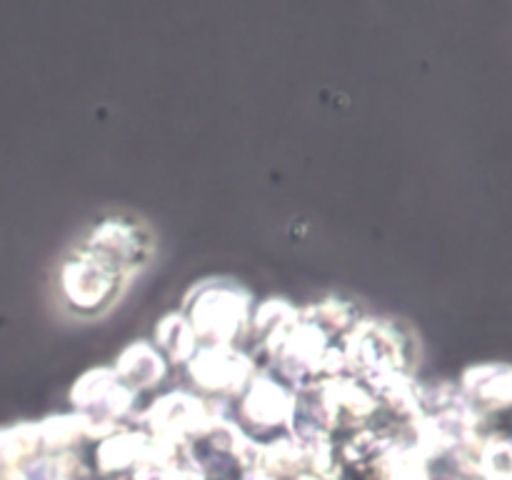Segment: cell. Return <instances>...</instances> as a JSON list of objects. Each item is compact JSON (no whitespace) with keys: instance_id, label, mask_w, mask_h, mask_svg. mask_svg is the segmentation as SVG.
Returning a JSON list of instances; mask_svg holds the SVG:
<instances>
[{"instance_id":"7","label":"cell","mask_w":512,"mask_h":480,"mask_svg":"<svg viewBox=\"0 0 512 480\" xmlns=\"http://www.w3.org/2000/svg\"><path fill=\"white\" fill-rule=\"evenodd\" d=\"M243 413L253 423L275 425L280 420H288V415L293 413V403L278 383L258 380V383L250 385V393L245 395Z\"/></svg>"},{"instance_id":"6","label":"cell","mask_w":512,"mask_h":480,"mask_svg":"<svg viewBox=\"0 0 512 480\" xmlns=\"http://www.w3.org/2000/svg\"><path fill=\"white\" fill-rule=\"evenodd\" d=\"M115 375H118L130 390H145L163 378L165 360L160 358L158 350H153L150 345H130V348L120 355Z\"/></svg>"},{"instance_id":"2","label":"cell","mask_w":512,"mask_h":480,"mask_svg":"<svg viewBox=\"0 0 512 480\" xmlns=\"http://www.w3.org/2000/svg\"><path fill=\"white\" fill-rule=\"evenodd\" d=\"M188 315L195 338L228 345L248 323L250 298L238 285L213 283L208 290H198V298L190 300Z\"/></svg>"},{"instance_id":"1","label":"cell","mask_w":512,"mask_h":480,"mask_svg":"<svg viewBox=\"0 0 512 480\" xmlns=\"http://www.w3.org/2000/svg\"><path fill=\"white\" fill-rule=\"evenodd\" d=\"M128 278L115 273L98 258L78 250L60 270V293L68 308L78 315H98L108 310L123 293Z\"/></svg>"},{"instance_id":"4","label":"cell","mask_w":512,"mask_h":480,"mask_svg":"<svg viewBox=\"0 0 512 480\" xmlns=\"http://www.w3.org/2000/svg\"><path fill=\"white\" fill-rule=\"evenodd\" d=\"M190 375L210 393H235L248 383L250 363L228 345H210L190 358Z\"/></svg>"},{"instance_id":"5","label":"cell","mask_w":512,"mask_h":480,"mask_svg":"<svg viewBox=\"0 0 512 480\" xmlns=\"http://www.w3.org/2000/svg\"><path fill=\"white\" fill-rule=\"evenodd\" d=\"M465 390L470 400L485 410H500L512 405V370L478 368L465 375Z\"/></svg>"},{"instance_id":"3","label":"cell","mask_w":512,"mask_h":480,"mask_svg":"<svg viewBox=\"0 0 512 480\" xmlns=\"http://www.w3.org/2000/svg\"><path fill=\"white\" fill-rule=\"evenodd\" d=\"M80 250H85L93 258H98L100 263H105L115 273L130 280V275L138 273L140 265L150 260L153 240H150V235L145 233L140 223L115 215V218H105L103 223L95 225L93 233L85 238Z\"/></svg>"},{"instance_id":"8","label":"cell","mask_w":512,"mask_h":480,"mask_svg":"<svg viewBox=\"0 0 512 480\" xmlns=\"http://www.w3.org/2000/svg\"><path fill=\"white\" fill-rule=\"evenodd\" d=\"M155 333H158V345L170 355V360L185 363V360L193 358L195 333L190 328L188 318H183V315H168L165 320H160Z\"/></svg>"}]
</instances>
